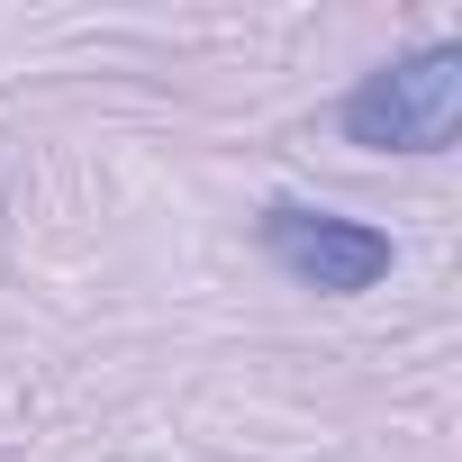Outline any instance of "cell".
Listing matches in <instances>:
<instances>
[{"instance_id":"obj_1","label":"cell","mask_w":462,"mask_h":462,"mask_svg":"<svg viewBox=\"0 0 462 462\" xmlns=\"http://www.w3.org/2000/svg\"><path fill=\"white\" fill-rule=\"evenodd\" d=\"M453 127H462V46L453 37L372 64L336 100V136L363 145V154H444Z\"/></svg>"},{"instance_id":"obj_2","label":"cell","mask_w":462,"mask_h":462,"mask_svg":"<svg viewBox=\"0 0 462 462\" xmlns=\"http://www.w3.org/2000/svg\"><path fill=\"white\" fill-rule=\"evenodd\" d=\"M254 245L318 300H363L390 282L399 245H390V226L372 217H345V208H309V199H263L254 217Z\"/></svg>"}]
</instances>
